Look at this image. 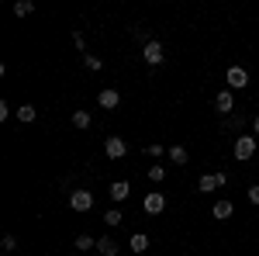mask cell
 <instances>
[{
	"instance_id": "d6986e66",
	"label": "cell",
	"mask_w": 259,
	"mask_h": 256,
	"mask_svg": "<svg viewBox=\"0 0 259 256\" xmlns=\"http://www.w3.org/2000/svg\"><path fill=\"white\" fill-rule=\"evenodd\" d=\"M169 159H173V163H187V149H183V145H173V149H169Z\"/></svg>"
},
{
	"instance_id": "4316f807",
	"label": "cell",
	"mask_w": 259,
	"mask_h": 256,
	"mask_svg": "<svg viewBox=\"0 0 259 256\" xmlns=\"http://www.w3.org/2000/svg\"><path fill=\"white\" fill-rule=\"evenodd\" d=\"M252 132H256V138H259V115L252 118Z\"/></svg>"
},
{
	"instance_id": "5bb4252c",
	"label": "cell",
	"mask_w": 259,
	"mask_h": 256,
	"mask_svg": "<svg viewBox=\"0 0 259 256\" xmlns=\"http://www.w3.org/2000/svg\"><path fill=\"white\" fill-rule=\"evenodd\" d=\"M197 187L204 191V194H211V191L218 187V177H214V173H207V177H200V180H197Z\"/></svg>"
},
{
	"instance_id": "e0dca14e",
	"label": "cell",
	"mask_w": 259,
	"mask_h": 256,
	"mask_svg": "<svg viewBox=\"0 0 259 256\" xmlns=\"http://www.w3.org/2000/svg\"><path fill=\"white\" fill-rule=\"evenodd\" d=\"M104 225H121V211H118V208L104 211Z\"/></svg>"
},
{
	"instance_id": "44dd1931",
	"label": "cell",
	"mask_w": 259,
	"mask_h": 256,
	"mask_svg": "<svg viewBox=\"0 0 259 256\" xmlns=\"http://www.w3.org/2000/svg\"><path fill=\"white\" fill-rule=\"evenodd\" d=\"M83 66H87V69H100L104 62H100L97 56H83Z\"/></svg>"
},
{
	"instance_id": "52a82bcc",
	"label": "cell",
	"mask_w": 259,
	"mask_h": 256,
	"mask_svg": "<svg viewBox=\"0 0 259 256\" xmlns=\"http://www.w3.org/2000/svg\"><path fill=\"white\" fill-rule=\"evenodd\" d=\"M214 107H218L221 115H232V111H235V97H232V90H218V94H214Z\"/></svg>"
},
{
	"instance_id": "5b68a950",
	"label": "cell",
	"mask_w": 259,
	"mask_h": 256,
	"mask_svg": "<svg viewBox=\"0 0 259 256\" xmlns=\"http://www.w3.org/2000/svg\"><path fill=\"white\" fill-rule=\"evenodd\" d=\"M225 80H228V87H232V90H242V87H249V73H245L242 66H232V69L225 73Z\"/></svg>"
},
{
	"instance_id": "30bf717a",
	"label": "cell",
	"mask_w": 259,
	"mask_h": 256,
	"mask_svg": "<svg viewBox=\"0 0 259 256\" xmlns=\"http://www.w3.org/2000/svg\"><path fill=\"white\" fill-rule=\"evenodd\" d=\"M214 218H218V222L232 218V201H225V197H221V201H214Z\"/></svg>"
},
{
	"instance_id": "484cf974",
	"label": "cell",
	"mask_w": 259,
	"mask_h": 256,
	"mask_svg": "<svg viewBox=\"0 0 259 256\" xmlns=\"http://www.w3.org/2000/svg\"><path fill=\"white\" fill-rule=\"evenodd\" d=\"M225 128H242V118H235V115H232V118L225 121Z\"/></svg>"
},
{
	"instance_id": "4fadbf2b",
	"label": "cell",
	"mask_w": 259,
	"mask_h": 256,
	"mask_svg": "<svg viewBox=\"0 0 259 256\" xmlns=\"http://www.w3.org/2000/svg\"><path fill=\"white\" fill-rule=\"evenodd\" d=\"M73 125H76V128H90V125H94L90 111H73Z\"/></svg>"
},
{
	"instance_id": "cb8c5ba5",
	"label": "cell",
	"mask_w": 259,
	"mask_h": 256,
	"mask_svg": "<svg viewBox=\"0 0 259 256\" xmlns=\"http://www.w3.org/2000/svg\"><path fill=\"white\" fill-rule=\"evenodd\" d=\"M73 45H76V49H80V52H83V49H87V39H83L80 31H73Z\"/></svg>"
},
{
	"instance_id": "7402d4cb",
	"label": "cell",
	"mask_w": 259,
	"mask_h": 256,
	"mask_svg": "<svg viewBox=\"0 0 259 256\" xmlns=\"http://www.w3.org/2000/svg\"><path fill=\"white\" fill-rule=\"evenodd\" d=\"M162 153H166V149H162L159 142H152V145H145V156H162Z\"/></svg>"
},
{
	"instance_id": "ffe728a7",
	"label": "cell",
	"mask_w": 259,
	"mask_h": 256,
	"mask_svg": "<svg viewBox=\"0 0 259 256\" xmlns=\"http://www.w3.org/2000/svg\"><path fill=\"white\" fill-rule=\"evenodd\" d=\"M149 180H156V184L166 180V166H152V170H149Z\"/></svg>"
},
{
	"instance_id": "8992f818",
	"label": "cell",
	"mask_w": 259,
	"mask_h": 256,
	"mask_svg": "<svg viewBox=\"0 0 259 256\" xmlns=\"http://www.w3.org/2000/svg\"><path fill=\"white\" fill-rule=\"evenodd\" d=\"M104 153H107V159H121L124 153H128V145H124V138L111 135L107 142H104Z\"/></svg>"
},
{
	"instance_id": "8fae6325",
	"label": "cell",
	"mask_w": 259,
	"mask_h": 256,
	"mask_svg": "<svg viewBox=\"0 0 259 256\" xmlns=\"http://www.w3.org/2000/svg\"><path fill=\"white\" fill-rule=\"evenodd\" d=\"M145 249H149V236L145 232H135L132 236V253H145Z\"/></svg>"
},
{
	"instance_id": "ba28073f",
	"label": "cell",
	"mask_w": 259,
	"mask_h": 256,
	"mask_svg": "<svg viewBox=\"0 0 259 256\" xmlns=\"http://www.w3.org/2000/svg\"><path fill=\"white\" fill-rule=\"evenodd\" d=\"M142 208H145L149 215H162V208H166V197H162V194H145Z\"/></svg>"
},
{
	"instance_id": "2e32d148",
	"label": "cell",
	"mask_w": 259,
	"mask_h": 256,
	"mask_svg": "<svg viewBox=\"0 0 259 256\" xmlns=\"http://www.w3.org/2000/svg\"><path fill=\"white\" fill-rule=\"evenodd\" d=\"M31 11H35V4H31V0H18V4H14V14H18V18H28Z\"/></svg>"
},
{
	"instance_id": "9c48e42d",
	"label": "cell",
	"mask_w": 259,
	"mask_h": 256,
	"mask_svg": "<svg viewBox=\"0 0 259 256\" xmlns=\"http://www.w3.org/2000/svg\"><path fill=\"white\" fill-rule=\"evenodd\" d=\"M128 194H132V184L128 180H114L111 184V201H124Z\"/></svg>"
},
{
	"instance_id": "9a60e30c",
	"label": "cell",
	"mask_w": 259,
	"mask_h": 256,
	"mask_svg": "<svg viewBox=\"0 0 259 256\" xmlns=\"http://www.w3.org/2000/svg\"><path fill=\"white\" fill-rule=\"evenodd\" d=\"M14 115H18V121H35V115H38V111H35L31 104H21V107L14 111Z\"/></svg>"
},
{
	"instance_id": "277c9868",
	"label": "cell",
	"mask_w": 259,
	"mask_h": 256,
	"mask_svg": "<svg viewBox=\"0 0 259 256\" xmlns=\"http://www.w3.org/2000/svg\"><path fill=\"white\" fill-rule=\"evenodd\" d=\"M97 104L104 107V111H114V107L121 104V94L114 90V87H104V90L97 94Z\"/></svg>"
},
{
	"instance_id": "6da1fadb",
	"label": "cell",
	"mask_w": 259,
	"mask_h": 256,
	"mask_svg": "<svg viewBox=\"0 0 259 256\" xmlns=\"http://www.w3.org/2000/svg\"><path fill=\"white\" fill-rule=\"evenodd\" d=\"M232 153H235V159H252L256 156V135H239L235 138V145H232Z\"/></svg>"
},
{
	"instance_id": "ac0fdd59",
	"label": "cell",
	"mask_w": 259,
	"mask_h": 256,
	"mask_svg": "<svg viewBox=\"0 0 259 256\" xmlns=\"http://www.w3.org/2000/svg\"><path fill=\"white\" fill-rule=\"evenodd\" d=\"M94 246H97L94 236H76V249H94Z\"/></svg>"
},
{
	"instance_id": "d4e9b609",
	"label": "cell",
	"mask_w": 259,
	"mask_h": 256,
	"mask_svg": "<svg viewBox=\"0 0 259 256\" xmlns=\"http://www.w3.org/2000/svg\"><path fill=\"white\" fill-rule=\"evenodd\" d=\"M249 201H252V204H259V184H252V187H249Z\"/></svg>"
},
{
	"instance_id": "3957f363",
	"label": "cell",
	"mask_w": 259,
	"mask_h": 256,
	"mask_svg": "<svg viewBox=\"0 0 259 256\" xmlns=\"http://www.w3.org/2000/svg\"><path fill=\"white\" fill-rule=\"evenodd\" d=\"M142 59L149 62V66H159V62L166 59V56H162V45H159L156 39H152V42H145V49H142Z\"/></svg>"
},
{
	"instance_id": "7a4b0ae2",
	"label": "cell",
	"mask_w": 259,
	"mask_h": 256,
	"mask_svg": "<svg viewBox=\"0 0 259 256\" xmlns=\"http://www.w3.org/2000/svg\"><path fill=\"white\" fill-rule=\"evenodd\" d=\"M69 208H73V211H90V208H94V194H90V191H73V194H69Z\"/></svg>"
},
{
	"instance_id": "7c38bea8",
	"label": "cell",
	"mask_w": 259,
	"mask_h": 256,
	"mask_svg": "<svg viewBox=\"0 0 259 256\" xmlns=\"http://www.w3.org/2000/svg\"><path fill=\"white\" fill-rule=\"evenodd\" d=\"M97 249L104 256H118V242L114 239H97Z\"/></svg>"
},
{
	"instance_id": "603a6c76",
	"label": "cell",
	"mask_w": 259,
	"mask_h": 256,
	"mask_svg": "<svg viewBox=\"0 0 259 256\" xmlns=\"http://www.w3.org/2000/svg\"><path fill=\"white\" fill-rule=\"evenodd\" d=\"M0 246H4V253H11V249L18 246V239H14V236H4V242H0Z\"/></svg>"
}]
</instances>
